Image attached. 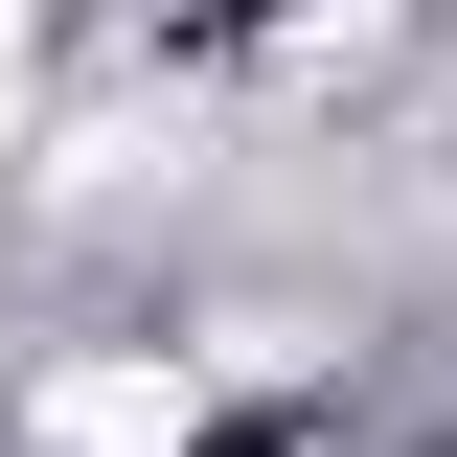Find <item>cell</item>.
I'll return each instance as SVG.
<instances>
[{
	"mask_svg": "<svg viewBox=\"0 0 457 457\" xmlns=\"http://www.w3.org/2000/svg\"><path fill=\"white\" fill-rule=\"evenodd\" d=\"M183 435H206L183 366H46V457H183Z\"/></svg>",
	"mask_w": 457,
	"mask_h": 457,
	"instance_id": "6da1fadb",
	"label": "cell"
},
{
	"mask_svg": "<svg viewBox=\"0 0 457 457\" xmlns=\"http://www.w3.org/2000/svg\"><path fill=\"white\" fill-rule=\"evenodd\" d=\"M23 69H46V23H23V0H0V114H23Z\"/></svg>",
	"mask_w": 457,
	"mask_h": 457,
	"instance_id": "7a4b0ae2",
	"label": "cell"
}]
</instances>
